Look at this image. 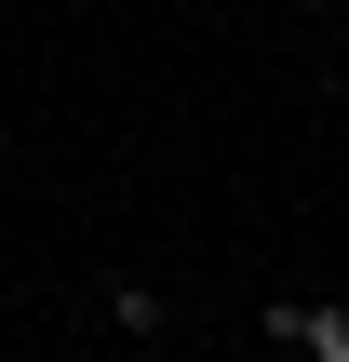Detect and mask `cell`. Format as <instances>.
<instances>
[{"instance_id": "1", "label": "cell", "mask_w": 349, "mask_h": 362, "mask_svg": "<svg viewBox=\"0 0 349 362\" xmlns=\"http://www.w3.org/2000/svg\"><path fill=\"white\" fill-rule=\"evenodd\" d=\"M256 322H269L282 362H349V296H269Z\"/></svg>"}, {"instance_id": "2", "label": "cell", "mask_w": 349, "mask_h": 362, "mask_svg": "<svg viewBox=\"0 0 349 362\" xmlns=\"http://www.w3.org/2000/svg\"><path fill=\"white\" fill-rule=\"evenodd\" d=\"M94 309H108V336H121V349H161V336H175V296H161V282H108Z\"/></svg>"}]
</instances>
